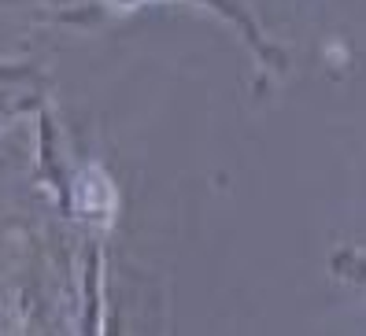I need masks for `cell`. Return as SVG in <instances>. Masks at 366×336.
Returning a JSON list of instances; mask_svg holds the SVG:
<instances>
[{
    "label": "cell",
    "instance_id": "obj_1",
    "mask_svg": "<svg viewBox=\"0 0 366 336\" xmlns=\"http://www.w3.org/2000/svg\"><path fill=\"white\" fill-rule=\"evenodd\" d=\"M74 203L81 215L89 218H112L115 211V188L100 170H85L74 185Z\"/></svg>",
    "mask_w": 366,
    "mask_h": 336
}]
</instances>
